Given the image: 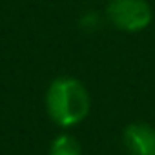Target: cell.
I'll list each match as a JSON object with an SVG mask.
<instances>
[{"mask_svg":"<svg viewBox=\"0 0 155 155\" xmlns=\"http://www.w3.org/2000/svg\"><path fill=\"white\" fill-rule=\"evenodd\" d=\"M106 13L117 29L128 33L142 31L153 20V11L146 0H111Z\"/></svg>","mask_w":155,"mask_h":155,"instance_id":"2","label":"cell"},{"mask_svg":"<svg viewBox=\"0 0 155 155\" xmlns=\"http://www.w3.org/2000/svg\"><path fill=\"white\" fill-rule=\"evenodd\" d=\"M124 146L131 155H155V128L144 122L130 124L124 130Z\"/></svg>","mask_w":155,"mask_h":155,"instance_id":"3","label":"cell"},{"mask_svg":"<svg viewBox=\"0 0 155 155\" xmlns=\"http://www.w3.org/2000/svg\"><path fill=\"white\" fill-rule=\"evenodd\" d=\"M49 155H82V148L75 137L71 135H58L53 139Z\"/></svg>","mask_w":155,"mask_h":155,"instance_id":"4","label":"cell"},{"mask_svg":"<svg viewBox=\"0 0 155 155\" xmlns=\"http://www.w3.org/2000/svg\"><path fill=\"white\" fill-rule=\"evenodd\" d=\"M46 111L60 128H71L82 122L90 113V95L81 81L58 77L46 91Z\"/></svg>","mask_w":155,"mask_h":155,"instance_id":"1","label":"cell"}]
</instances>
